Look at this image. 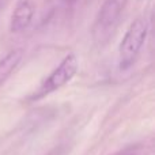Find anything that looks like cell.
I'll return each mask as SVG.
<instances>
[{"label":"cell","instance_id":"2","mask_svg":"<svg viewBox=\"0 0 155 155\" xmlns=\"http://www.w3.org/2000/svg\"><path fill=\"white\" fill-rule=\"evenodd\" d=\"M128 0H105L97 15L93 34L97 41H106L114 33Z\"/></svg>","mask_w":155,"mask_h":155},{"label":"cell","instance_id":"4","mask_svg":"<svg viewBox=\"0 0 155 155\" xmlns=\"http://www.w3.org/2000/svg\"><path fill=\"white\" fill-rule=\"evenodd\" d=\"M35 12L34 0H16V4L11 14L10 30L12 33H21L31 25Z\"/></svg>","mask_w":155,"mask_h":155},{"label":"cell","instance_id":"6","mask_svg":"<svg viewBox=\"0 0 155 155\" xmlns=\"http://www.w3.org/2000/svg\"><path fill=\"white\" fill-rule=\"evenodd\" d=\"M61 3H64V4H68V5H71V4H74V3L76 2V0H60Z\"/></svg>","mask_w":155,"mask_h":155},{"label":"cell","instance_id":"1","mask_svg":"<svg viewBox=\"0 0 155 155\" xmlns=\"http://www.w3.org/2000/svg\"><path fill=\"white\" fill-rule=\"evenodd\" d=\"M148 34L146 19L137 18L129 25L118 46V65L120 70H128L139 56Z\"/></svg>","mask_w":155,"mask_h":155},{"label":"cell","instance_id":"5","mask_svg":"<svg viewBox=\"0 0 155 155\" xmlns=\"http://www.w3.org/2000/svg\"><path fill=\"white\" fill-rule=\"evenodd\" d=\"M21 60H22V51H19V49L10 52L3 59H0V84L14 72V70L18 67Z\"/></svg>","mask_w":155,"mask_h":155},{"label":"cell","instance_id":"3","mask_svg":"<svg viewBox=\"0 0 155 155\" xmlns=\"http://www.w3.org/2000/svg\"><path fill=\"white\" fill-rule=\"evenodd\" d=\"M78 67H79V63H78V59L75 54L74 53L67 54L63 59V61L59 64V67L54 68L53 72L42 82V84L35 91V94L31 97V99H40L42 97L61 88L63 86H65L76 75Z\"/></svg>","mask_w":155,"mask_h":155}]
</instances>
